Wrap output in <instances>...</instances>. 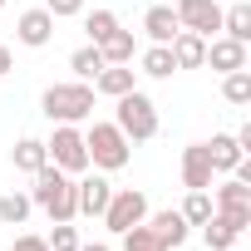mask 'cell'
I'll return each mask as SVG.
<instances>
[{
	"mask_svg": "<svg viewBox=\"0 0 251 251\" xmlns=\"http://www.w3.org/2000/svg\"><path fill=\"white\" fill-rule=\"evenodd\" d=\"M15 40H20L25 50H45V45L54 40V15H50L45 5L20 10V20H15Z\"/></svg>",
	"mask_w": 251,
	"mask_h": 251,
	"instance_id": "cell-10",
	"label": "cell"
},
{
	"mask_svg": "<svg viewBox=\"0 0 251 251\" xmlns=\"http://www.w3.org/2000/svg\"><path fill=\"white\" fill-rule=\"evenodd\" d=\"M69 69H74V79H94V74L103 69V54H99V45H79V50L69 54Z\"/></svg>",
	"mask_w": 251,
	"mask_h": 251,
	"instance_id": "cell-25",
	"label": "cell"
},
{
	"mask_svg": "<svg viewBox=\"0 0 251 251\" xmlns=\"http://www.w3.org/2000/svg\"><path fill=\"white\" fill-rule=\"evenodd\" d=\"M45 10L54 20H69V15H84V0H45Z\"/></svg>",
	"mask_w": 251,
	"mask_h": 251,
	"instance_id": "cell-30",
	"label": "cell"
},
{
	"mask_svg": "<svg viewBox=\"0 0 251 251\" xmlns=\"http://www.w3.org/2000/svg\"><path fill=\"white\" fill-rule=\"evenodd\" d=\"M168 50H173V64L177 69H202V59H207V40L192 35V30H177L168 40Z\"/></svg>",
	"mask_w": 251,
	"mask_h": 251,
	"instance_id": "cell-14",
	"label": "cell"
},
{
	"mask_svg": "<svg viewBox=\"0 0 251 251\" xmlns=\"http://www.w3.org/2000/svg\"><path fill=\"white\" fill-rule=\"evenodd\" d=\"M207 158H212V168H217V173H231V168H236L246 153L236 148V138H231V133H212V143H207Z\"/></svg>",
	"mask_w": 251,
	"mask_h": 251,
	"instance_id": "cell-21",
	"label": "cell"
},
{
	"mask_svg": "<svg viewBox=\"0 0 251 251\" xmlns=\"http://www.w3.org/2000/svg\"><path fill=\"white\" fill-rule=\"evenodd\" d=\"M138 74H148V79H173V74H177L173 50H168V45H148L143 59H138Z\"/></svg>",
	"mask_w": 251,
	"mask_h": 251,
	"instance_id": "cell-20",
	"label": "cell"
},
{
	"mask_svg": "<svg viewBox=\"0 0 251 251\" xmlns=\"http://www.w3.org/2000/svg\"><path fill=\"white\" fill-rule=\"evenodd\" d=\"M30 202H35L50 222H74V217H79V212H74V177H69L64 168H54V163H45V168L35 173Z\"/></svg>",
	"mask_w": 251,
	"mask_h": 251,
	"instance_id": "cell-2",
	"label": "cell"
},
{
	"mask_svg": "<svg viewBox=\"0 0 251 251\" xmlns=\"http://www.w3.org/2000/svg\"><path fill=\"white\" fill-rule=\"evenodd\" d=\"M212 177H217V168L207 158V143H187L182 148V187L187 192H212Z\"/></svg>",
	"mask_w": 251,
	"mask_h": 251,
	"instance_id": "cell-11",
	"label": "cell"
},
{
	"mask_svg": "<svg viewBox=\"0 0 251 251\" xmlns=\"http://www.w3.org/2000/svg\"><path fill=\"white\" fill-rule=\"evenodd\" d=\"M222 99L236 103V108H246V103H251V69H231V74H222Z\"/></svg>",
	"mask_w": 251,
	"mask_h": 251,
	"instance_id": "cell-23",
	"label": "cell"
},
{
	"mask_svg": "<svg viewBox=\"0 0 251 251\" xmlns=\"http://www.w3.org/2000/svg\"><path fill=\"white\" fill-rule=\"evenodd\" d=\"M177 212H182V222H187V226H202L217 207H212V192H187V202H182Z\"/></svg>",
	"mask_w": 251,
	"mask_h": 251,
	"instance_id": "cell-27",
	"label": "cell"
},
{
	"mask_svg": "<svg viewBox=\"0 0 251 251\" xmlns=\"http://www.w3.org/2000/svg\"><path fill=\"white\" fill-rule=\"evenodd\" d=\"M123 251H168V246L158 241V231H153L148 222H138V226L123 231Z\"/></svg>",
	"mask_w": 251,
	"mask_h": 251,
	"instance_id": "cell-26",
	"label": "cell"
},
{
	"mask_svg": "<svg viewBox=\"0 0 251 251\" xmlns=\"http://www.w3.org/2000/svg\"><path fill=\"white\" fill-rule=\"evenodd\" d=\"M212 207H217L222 217H231L241 231H251V187H246V182H236V177L217 182V192H212Z\"/></svg>",
	"mask_w": 251,
	"mask_h": 251,
	"instance_id": "cell-9",
	"label": "cell"
},
{
	"mask_svg": "<svg viewBox=\"0 0 251 251\" xmlns=\"http://www.w3.org/2000/svg\"><path fill=\"white\" fill-rule=\"evenodd\" d=\"M202 64H212L217 74L246 69V45H241V40H226V35H212V40H207V59H202Z\"/></svg>",
	"mask_w": 251,
	"mask_h": 251,
	"instance_id": "cell-12",
	"label": "cell"
},
{
	"mask_svg": "<svg viewBox=\"0 0 251 251\" xmlns=\"http://www.w3.org/2000/svg\"><path fill=\"white\" fill-rule=\"evenodd\" d=\"M108 197H113V182L103 173H79L74 177V212L79 217H103Z\"/></svg>",
	"mask_w": 251,
	"mask_h": 251,
	"instance_id": "cell-8",
	"label": "cell"
},
{
	"mask_svg": "<svg viewBox=\"0 0 251 251\" xmlns=\"http://www.w3.org/2000/svg\"><path fill=\"white\" fill-rule=\"evenodd\" d=\"M173 10H177V25L182 30H192L202 40L222 35V5H217V0H177Z\"/></svg>",
	"mask_w": 251,
	"mask_h": 251,
	"instance_id": "cell-7",
	"label": "cell"
},
{
	"mask_svg": "<svg viewBox=\"0 0 251 251\" xmlns=\"http://www.w3.org/2000/svg\"><path fill=\"white\" fill-rule=\"evenodd\" d=\"M94 99L99 94L89 79H69V84H50L40 94V108L50 123H84V118H94Z\"/></svg>",
	"mask_w": 251,
	"mask_h": 251,
	"instance_id": "cell-1",
	"label": "cell"
},
{
	"mask_svg": "<svg viewBox=\"0 0 251 251\" xmlns=\"http://www.w3.org/2000/svg\"><path fill=\"white\" fill-rule=\"evenodd\" d=\"M143 222L158 231V241H163L168 251H173V246H182V241H187V231H192V226L182 222V212H173V207H168V212H148Z\"/></svg>",
	"mask_w": 251,
	"mask_h": 251,
	"instance_id": "cell-16",
	"label": "cell"
},
{
	"mask_svg": "<svg viewBox=\"0 0 251 251\" xmlns=\"http://www.w3.org/2000/svg\"><path fill=\"white\" fill-rule=\"evenodd\" d=\"M133 50H138V45H133V30H123V25H118L113 35H103V40H99L103 64H133Z\"/></svg>",
	"mask_w": 251,
	"mask_h": 251,
	"instance_id": "cell-18",
	"label": "cell"
},
{
	"mask_svg": "<svg viewBox=\"0 0 251 251\" xmlns=\"http://www.w3.org/2000/svg\"><path fill=\"white\" fill-rule=\"evenodd\" d=\"M10 69H15V54H10L5 45H0V74H10Z\"/></svg>",
	"mask_w": 251,
	"mask_h": 251,
	"instance_id": "cell-32",
	"label": "cell"
},
{
	"mask_svg": "<svg viewBox=\"0 0 251 251\" xmlns=\"http://www.w3.org/2000/svg\"><path fill=\"white\" fill-rule=\"evenodd\" d=\"M10 163H15L20 173H30V177H35V173L50 163V153H45V138H20V143L10 148Z\"/></svg>",
	"mask_w": 251,
	"mask_h": 251,
	"instance_id": "cell-19",
	"label": "cell"
},
{
	"mask_svg": "<svg viewBox=\"0 0 251 251\" xmlns=\"http://www.w3.org/2000/svg\"><path fill=\"white\" fill-rule=\"evenodd\" d=\"M30 212H35V202L25 192H5V197H0V226H25Z\"/></svg>",
	"mask_w": 251,
	"mask_h": 251,
	"instance_id": "cell-24",
	"label": "cell"
},
{
	"mask_svg": "<svg viewBox=\"0 0 251 251\" xmlns=\"http://www.w3.org/2000/svg\"><path fill=\"white\" fill-rule=\"evenodd\" d=\"M113 103H118L113 123L123 128V138H128V143H148V138H158V103H153L143 89H128L123 99H113Z\"/></svg>",
	"mask_w": 251,
	"mask_h": 251,
	"instance_id": "cell-4",
	"label": "cell"
},
{
	"mask_svg": "<svg viewBox=\"0 0 251 251\" xmlns=\"http://www.w3.org/2000/svg\"><path fill=\"white\" fill-rule=\"evenodd\" d=\"M202 241H207V251H226V246H236V241H241V226H236L231 217L212 212V217L202 222Z\"/></svg>",
	"mask_w": 251,
	"mask_h": 251,
	"instance_id": "cell-17",
	"label": "cell"
},
{
	"mask_svg": "<svg viewBox=\"0 0 251 251\" xmlns=\"http://www.w3.org/2000/svg\"><path fill=\"white\" fill-rule=\"evenodd\" d=\"M173 251H177V246H173Z\"/></svg>",
	"mask_w": 251,
	"mask_h": 251,
	"instance_id": "cell-36",
	"label": "cell"
},
{
	"mask_svg": "<svg viewBox=\"0 0 251 251\" xmlns=\"http://www.w3.org/2000/svg\"><path fill=\"white\" fill-rule=\"evenodd\" d=\"M84 30H89V45H99L103 35L118 30V15H113V10H89V15H84Z\"/></svg>",
	"mask_w": 251,
	"mask_h": 251,
	"instance_id": "cell-28",
	"label": "cell"
},
{
	"mask_svg": "<svg viewBox=\"0 0 251 251\" xmlns=\"http://www.w3.org/2000/svg\"><path fill=\"white\" fill-rule=\"evenodd\" d=\"M226 251H236V246H226Z\"/></svg>",
	"mask_w": 251,
	"mask_h": 251,
	"instance_id": "cell-35",
	"label": "cell"
},
{
	"mask_svg": "<svg viewBox=\"0 0 251 251\" xmlns=\"http://www.w3.org/2000/svg\"><path fill=\"white\" fill-rule=\"evenodd\" d=\"M79 251H113L108 241H79Z\"/></svg>",
	"mask_w": 251,
	"mask_h": 251,
	"instance_id": "cell-33",
	"label": "cell"
},
{
	"mask_svg": "<svg viewBox=\"0 0 251 251\" xmlns=\"http://www.w3.org/2000/svg\"><path fill=\"white\" fill-rule=\"evenodd\" d=\"M148 217V197L138 192V187H113V197H108V207H103V226L113 231V236H123L128 226H138Z\"/></svg>",
	"mask_w": 251,
	"mask_h": 251,
	"instance_id": "cell-6",
	"label": "cell"
},
{
	"mask_svg": "<svg viewBox=\"0 0 251 251\" xmlns=\"http://www.w3.org/2000/svg\"><path fill=\"white\" fill-rule=\"evenodd\" d=\"M222 35L251 45V5H246V0H236L231 10H222Z\"/></svg>",
	"mask_w": 251,
	"mask_h": 251,
	"instance_id": "cell-22",
	"label": "cell"
},
{
	"mask_svg": "<svg viewBox=\"0 0 251 251\" xmlns=\"http://www.w3.org/2000/svg\"><path fill=\"white\" fill-rule=\"evenodd\" d=\"M10 251H50V241H45V236H30V231H20Z\"/></svg>",
	"mask_w": 251,
	"mask_h": 251,
	"instance_id": "cell-31",
	"label": "cell"
},
{
	"mask_svg": "<svg viewBox=\"0 0 251 251\" xmlns=\"http://www.w3.org/2000/svg\"><path fill=\"white\" fill-rule=\"evenodd\" d=\"M128 89H138V69L133 64H103L94 74V94H103V99H123Z\"/></svg>",
	"mask_w": 251,
	"mask_h": 251,
	"instance_id": "cell-13",
	"label": "cell"
},
{
	"mask_svg": "<svg viewBox=\"0 0 251 251\" xmlns=\"http://www.w3.org/2000/svg\"><path fill=\"white\" fill-rule=\"evenodd\" d=\"M45 153L54 168H64L69 177L89 173V148H84V133H79V123H54V133L45 138Z\"/></svg>",
	"mask_w": 251,
	"mask_h": 251,
	"instance_id": "cell-5",
	"label": "cell"
},
{
	"mask_svg": "<svg viewBox=\"0 0 251 251\" xmlns=\"http://www.w3.org/2000/svg\"><path fill=\"white\" fill-rule=\"evenodd\" d=\"M177 30H182V25H177V10H173V5H148V10H143V35H148L153 45H168Z\"/></svg>",
	"mask_w": 251,
	"mask_h": 251,
	"instance_id": "cell-15",
	"label": "cell"
},
{
	"mask_svg": "<svg viewBox=\"0 0 251 251\" xmlns=\"http://www.w3.org/2000/svg\"><path fill=\"white\" fill-rule=\"evenodd\" d=\"M0 10H5V0H0Z\"/></svg>",
	"mask_w": 251,
	"mask_h": 251,
	"instance_id": "cell-34",
	"label": "cell"
},
{
	"mask_svg": "<svg viewBox=\"0 0 251 251\" xmlns=\"http://www.w3.org/2000/svg\"><path fill=\"white\" fill-rule=\"evenodd\" d=\"M84 148H89V168H99V173H118V168H128V158H133V143L123 138L118 123H89Z\"/></svg>",
	"mask_w": 251,
	"mask_h": 251,
	"instance_id": "cell-3",
	"label": "cell"
},
{
	"mask_svg": "<svg viewBox=\"0 0 251 251\" xmlns=\"http://www.w3.org/2000/svg\"><path fill=\"white\" fill-rule=\"evenodd\" d=\"M45 241H50V251H79V231H74L69 222H54V231H50Z\"/></svg>",
	"mask_w": 251,
	"mask_h": 251,
	"instance_id": "cell-29",
	"label": "cell"
}]
</instances>
